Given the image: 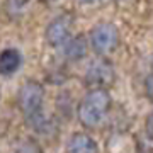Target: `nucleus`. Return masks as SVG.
<instances>
[{"mask_svg": "<svg viewBox=\"0 0 153 153\" xmlns=\"http://www.w3.org/2000/svg\"><path fill=\"white\" fill-rule=\"evenodd\" d=\"M17 102L22 114L29 123L31 128L36 131H41L44 128V116H43V102H44V87L39 82L29 80L21 87L17 94Z\"/></svg>", "mask_w": 153, "mask_h": 153, "instance_id": "obj_1", "label": "nucleus"}, {"mask_svg": "<svg viewBox=\"0 0 153 153\" xmlns=\"http://www.w3.org/2000/svg\"><path fill=\"white\" fill-rule=\"evenodd\" d=\"M111 99L109 92L105 88H92L85 94L82 102L78 104V119L87 128H95L100 124V121L105 117V114L111 109Z\"/></svg>", "mask_w": 153, "mask_h": 153, "instance_id": "obj_2", "label": "nucleus"}, {"mask_svg": "<svg viewBox=\"0 0 153 153\" xmlns=\"http://www.w3.org/2000/svg\"><path fill=\"white\" fill-rule=\"evenodd\" d=\"M88 43L94 53L99 56H105L112 53L119 44L117 27L111 22H99L88 33Z\"/></svg>", "mask_w": 153, "mask_h": 153, "instance_id": "obj_3", "label": "nucleus"}, {"mask_svg": "<svg viewBox=\"0 0 153 153\" xmlns=\"http://www.w3.org/2000/svg\"><path fill=\"white\" fill-rule=\"evenodd\" d=\"M114 66L111 61L104 60V56H99L97 60H94L85 73V83L92 88H105L114 82Z\"/></svg>", "mask_w": 153, "mask_h": 153, "instance_id": "obj_4", "label": "nucleus"}, {"mask_svg": "<svg viewBox=\"0 0 153 153\" xmlns=\"http://www.w3.org/2000/svg\"><path fill=\"white\" fill-rule=\"evenodd\" d=\"M73 26V19L70 16H58L48 24L46 27V43L49 46H63L68 41Z\"/></svg>", "mask_w": 153, "mask_h": 153, "instance_id": "obj_5", "label": "nucleus"}, {"mask_svg": "<svg viewBox=\"0 0 153 153\" xmlns=\"http://www.w3.org/2000/svg\"><path fill=\"white\" fill-rule=\"evenodd\" d=\"M66 153H100L97 143L85 133H75L66 143Z\"/></svg>", "mask_w": 153, "mask_h": 153, "instance_id": "obj_6", "label": "nucleus"}, {"mask_svg": "<svg viewBox=\"0 0 153 153\" xmlns=\"http://www.w3.org/2000/svg\"><path fill=\"white\" fill-rule=\"evenodd\" d=\"M88 39L83 34H76L71 39H68L63 46H65V58L70 61H80L82 58H85L88 49Z\"/></svg>", "mask_w": 153, "mask_h": 153, "instance_id": "obj_7", "label": "nucleus"}, {"mask_svg": "<svg viewBox=\"0 0 153 153\" xmlns=\"http://www.w3.org/2000/svg\"><path fill=\"white\" fill-rule=\"evenodd\" d=\"M21 63H22L21 51H17L14 48L4 49L0 53V75L9 76L12 73H16L21 68Z\"/></svg>", "mask_w": 153, "mask_h": 153, "instance_id": "obj_8", "label": "nucleus"}, {"mask_svg": "<svg viewBox=\"0 0 153 153\" xmlns=\"http://www.w3.org/2000/svg\"><path fill=\"white\" fill-rule=\"evenodd\" d=\"M17 153H41V148L34 141H26L21 145V148H19Z\"/></svg>", "mask_w": 153, "mask_h": 153, "instance_id": "obj_9", "label": "nucleus"}, {"mask_svg": "<svg viewBox=\"0 0 153 153\" xmlns=\"http://www.w3.org/2000/svg\"><path fill=\"white\" fill-rule=\"evenodd\" d=\"M145 94H146V97L153 102V71L145 78Z\"/></svg>", "mask_w": 153, "mask_h": 153, "instance_id": "obj_10", "label": "nucleus"}, {"mask_svg": "<svg viewBox=\"0 0 153 153\" xmlns=\"http://www.w3.org/2000/svg\"><path fill=\"white\" fill-rule=\"evenodd\" d=\"M145 133H146L148 140H152L153 141V111L148 114L146 121H145Z\"/></svg>", "mask_w": 153, "mask_h": 153, "instance_id": "obj_11", "label": "nucleus"}, {"mask_svg": "<svg viewBox=\"0 0 153 153\" xmlns=\"http://www.w3.org/2000/svg\"><path fill=\"white\" fill-rule=\"evenodd\" d=\"M152 63H153V58H152Z\"/></svg>", "mask_w": 153, "mask_h": 153, "instance_id": "obj_12", "label": "nucleus"}, {"mask_svg": "<svg viewBox=\"0 0 153 153\" xmlns=\"http://www.w3.org/2000/svg\"><path fill=\"white\" fill-rule=\"evenodd\" d=\"M0 95H2V92H0Z\"/></svg>", "mask_w": 153, "mask_h": 153, "instance_id": "obj_13", "label": "nucleus"}]
</instances>
